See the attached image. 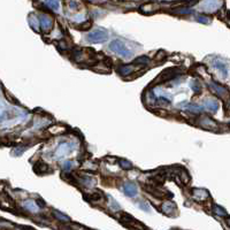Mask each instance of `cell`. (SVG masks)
<instances>
[{"label":"cell","mask_w":230,"mask_h":230,"mask_svg":"<svg viewBox=\"0 0 230 230\" xmlns=\"http://www.w3.org/2000/svg\"><path fill=\"white\" fill-rule=\"evenodd\" d=\"M109 50L112 52H114L115 54L121 55V57H123V58H128L129 55H131V52L129 51L126 47V45L119 39H114L110 41V44H109Z\"/></svg>","instance_id":"cell-1"},{"label":"cell","mask_w":230,"mask_h":230,"mask_svg":"<svg viewBox=\"0 0 230 230\" xmlns=\"http://www.w3.org/2000/svg\"><path fill=\"white\" fill-rule=\"evenodd\" d=\"M108 38V34L106 30H103V29H98V30H94L86 36V39L89 43H92V44H99V43H103V41H106Z\"/></svg>","instance_id":"cell-2"},{"label":"cell","mask_w":230,"mask_h":230,"mask_svg":"<svg viewBox=\"0 0 230 230\" xmlns=\"http://www.w3.org/2000/svg\"><path fill=\"white\" fill-rule=\"evenodd\" d=\"M179 74H182V70H181V69L176 68V67H175V68H168L161 73L159 80L156 78V80H159V82H166V80H174V78H176Z\"/></svg>","instance_id":"cell-3"},{"label":"cell","mask_w":230,"mask_h":230,"mask_svg":"<svg viewBox=\"0 0 230 230\" xmlns=\"http://www.w3.org/2000/svg\"><path fill=\"white\" fill-rule=\"evenodd\" d=\"M39 23H40V28L44 32H48L52 30L53 27V20L50 16H47L45 14L40 15L39 16Z\"/></svg>","instance_id":"cell-4"},{"label":"cell","mask_w":230,"mask_h":230,"mask_svg":"<svg viewBox=\"0 0 230 230\" xmlns=\"http://www.w3.org/2000/svg\"><path fill=\"white\" fill-rule=\"evenodd\" d=\"M199 124H200L202 128L208 129V130H216V129L218 128V123H216L214 120H212L211 117H208V116L201 117L200 121H199Z\"/></svg>","instance_id":"cell-5"},{"label":"cell","mask_w":230,"mask_h":230,"mask_svg":"<svg viewBox=\"0 0 230 230\" xmlns=\"http://www.w3.org/2000/svg\"><path fill=\"white\" fill-rule=\"evenodd\" d=\"M209 86L212 87V90L218 94V97L222 98L223 96H227V94H228V89H227L225 86L216 83V82H212V83L209 84Z\"/></svg>","instance_id":"cell-6"},{"label":"cell","mask_w":230,"mask_h":230,"mask_svg":"<svg viewBox=\"0 0 230 230\" xmlns=\"http://www.w3.org/2000/svg\"><path fill=\"white\" fill-rule=\"evenodd\" d=\"M161 211L165 213L166 215H169V216H174L172 213L177 214V209H176V207H175V205L172 202H165V204H162Z\"/></svg>","instance_id":"cell-7"},{"label":"cell","mask_w":230,"mask_h":230,"mask_svg":"<svg viewBox=\"0 0 230 230\" xmlns=\"http://www.w3.org/2000/svg\"><path fill=\"white\" fill-rule=\"evenodd\" d=\"M192 193H193L195 200L197 201H204L208 198V192L204 189H195L192 191Z\"/></svg>","instance_id":"cell-8"},{"label":"cell","mask_w":230,"mask_h":230,"mask_svg":"<svg viewBox=\"0 0 230 230\" xmlns=\"http://www.w3.org/2000/svg\"><path fill=\"white\" fill-rule=\"evenodd\" d=\"M123 191L128 197H135L137 195V186L133 183H126L123 186Z\"/></svg>","instance_id":"cell-9"},{"label":"cell","mask_w":230,"mask_h":230,"mask_svg":"<svg viewBox=\"0 0 230 230\" xmlns=\"http://www.w3.org/2000/svg\"><path fill=\"white\" fill-rule=\"evenodd\" d=\"M137 70L136 67H133L132 64H126V66H122L120 68L117 69V73L120 75H123V76H126V75H130L132 73H135Z\"/></svg>","instance_id":"cell-10"},{"label":"cell","mask_w":230,"mask_h":230,"mask_svg":"<svg viewBox=\"0 0 230 230\" xmlns=\"http://www.w3.org/2000/svg\"><path fill=\"white\" fill-rule=\"evenodd\" d=\"M69 144H66V143H63V144H61L59 147H58V150H57V152H55V155L57 156H64L66 154H68L69 152L71 151V149L69 150Z\"/></svg>","instance_id":"cell-11"},{"label":"cell","mask_w":230,"mask_h":230,"mask_svg":"<svg viewBox=\"0 0 230 230\" xmlns=\"http://www.w3.org/2000/svg\"><path fill=\"white\" fill-rule=\"evenodd\" d=\"M28 22L30 24V27L34 29V31H39V21H38V17L36 16L34 14H30L29 15Z\"/></svg>","instance_id":"cell-12"},{"label":"cell","mask_w":230,"mask_h":230,"mask_svg":"<svg viewBox=\"0 0 230 230\" xmlns=\"http://www.w3.org/2000/svg\"><path fill=\"white\" fill-rule=\"evenodd\" d=\"M181 107H184V108H188L189 110L193 112V113H200L202 110V107L199 106V105H196V104H186L185 101H183V104L179 105Z\"/></svg>","instance_id":"cell-13"},{"label":"cell","mask_w":230,"mask_h":230,"mask_svg":"<svg viewBox=\"0 0 230 230\" xmlns=\"http://www.w3.org/2000/svg\"><path fill=\"white\" fill-rule=\"evenodd\" d=\"M205 107H206L208 110H211L213 113H215L216 110L218 109V103L215 101V100H207L205 103Z\"/></svg>","instance_id":"cell-14"},{"label":"cell","mask_w":230,"mask_h":230,"mask_svg":"<svg viewBox=\"0 0 230 230\" xmlns=\"http://www.w3.org/2000/svg\"><path fill=\"white\" fill-rule=\"evenodd\" d=\"M23 206L25 207V209H27V211H29V212H31V213L37 212V207H38L32 200L24 201V202H23Z\"/></svg>","instance_id":"cell-15"},{"label":"cell","mask_w":230,"mask_h":230,"mask_svg":"<svg viewBox=\"0 0 230 230\" xmlns=\"http://www.w3.org/2000/svg\"><path fill=\"white\" fill-rule=\"evenodd\" d=\"M44 4L53 11L59 9V0H44Z\"/></svg>","instance_id":"cell-16"},{"label":"cell","mask_w":230,"mask_h":230,"mask_svg":"<svg viewBox=\"0 0 230 230\" xmlns=\"http://www.w3.org/2000/svg\"><path fill=\"white\" fill-rule=\"evenodd\" d=\"M213 64H214V68L218 69V70H220L221 73L223 71L224 75H227V66H225V64H224V63L222 62L221 60H215Z\"/></svg>","instance_id":"cell-17"},{"label":"cell","mask_w":230,"mask_h":230,"mask_svg":"<svg viewBox=\"0 0 230 230\" xmlns=\"http://www.w3.org/2000/svg\"><path fill=\"white\" fill-rule=\"evenodd\" d=\"M36 167H38V168H36L34 170H36V172H38V174H43V172H47V169H48V165H46V163L41 162V161L37 162Z\"/></svg>","instance_id":"cell-18"},{"label":"cell","mask_w":230,"mask_h":230,"mask_svg":"<svg viewBox=\"0 0 230 230\" xmlns=\"http://www.w3.org/2000/svg\"><path fill=\"white\" fill-rule=\"evenodd\" d=\"M213 212L215 213L216 215H218V216H223V218H227V216H228V213L225 212L223 208L218 206V205H214V206H213Z\"/></svg>","instance_id":"cell-19"},{"label":"cell","mask_w":230,"mask_h":230,"mask_svg":"<svg viewBox=\"0 0 230 230\" xmlns=\"http://www.w3.org/2000/svg\"><path fill=\"white\" fill-rule=\"evenodd\" d=\"M190 86H191L192 91L195 92V93H197V94H199V93L201 92V84L197 80H192L191 84H190Z\"/></svg>","instance_id":"cell-20"},{"label":"cell","mask_w":230,"mask_h":230,"mask_svg":"<svg viewBox=\"0 0 230 230\" xmlns=\"http://www.w3.org/2000/svg\"><path fill=\"white\" fill-rule=\"evenodd\" d=\"M119 165L122 169H126V170H129V169H131L132 168V163L130 161L128 160H124V159H122V160L119 161Z\"/></svg>","instance_id":"cell-21"},{"label":"cell","mask_w":230,"mask_h":230,"mask_svg":"<svg viewBox=\"0 0 230 230\" xmlns=\"http://www.w3.org/2000/svg\"><path fill=\"white\" fill-rule=\"evenodd\" d=\"M53 214H54V216L58 218V220H60V221H70V218L67 216V215H64V214H62L61 212H59V211H53Z\"/></svg>","instance_id":"cell-22"},{"label":"cell","mask_w":230,"mask_h":230,"mask_svg":"<svg viewBox=\"0 0 230 230\" xmlns=\"http://www.w3.org/2000/svg\"><path fill=\"white\" fill-rule=\"evenodd\" d=\"M175 13L178 14V15H188V14H191L192 13V9H190L188 7H181V8H176L175 9Z\"/></svg>","instance_id":"cell-23"},{"label":"cell","mask_w":230,"mask_h":230,"mask_svg":"<svg viewBox=\"0 0 230 230\" xmlns=\"http://www.w3.org/2000/svg\"><path fill=\"white\" fill-rule=\"evenodd\" d=\"M179 178H181V182H183V183H188L190 181V177H189V174L185 172L184 169H181V172H179Z\"/></svg>","instance_id":"cell-24"},{"label":"cell","mask_w":230,"mask_h":230,"mask_svg":"<svg viewBox=\"0 0 230 230\" xmlns=\"http://www.w3.org/2000/svg\"><path fill=\"white\" fill-rule=\"evenodd\" d=\"M196 20L199 23H204V24H208V23H211V21H212L211 17L205 16V15H198V16L196 17Z\"/></svg>","instance_id":"cell-25"},{"label":"cell","mask_w":230,"mask_h":230,"mask_svg":"<svg viewBox=\"0 0 230 230\" xmlns=\"http://www.w3.org/2000/svg\"><path fill=\"white\" fill-rule=\"evenodd\" d=\"M64 130H66V128H63V126H51V128L48 129V131L51 132V133H53V135H55V133H62V132H64Z\"/></svg>","instance_id":"cell-26"},{"label":"cell","mask_w":230,"mask_h":230,"mask_svg":"<svg viewBox=\"0 0 230 230\" xmlns=\"http://www.w3.org/2000/svg\"><path fill=\"white\" fill-rule=\"evenodd\" d=\"M149 62H150V59L149 57H146V55L136 58V59L133 60V63H139V64H146V63H149Z\"/></svg>","instance_id":"cell-27"},{"label":"cell","mask_w":230,"mask_h":230,"mask_svg":"<svg viewBox=\"0 0 230 230\" xmlns=\"http://www.w3.org/2000/svg\"><path fill=\"white\" fill-rule=\"evenodd\" d=\"M166 58H167V53L161 50V51L158 52V54H156V57H155V61H159V62H160V61H163Z\"/></svg>","instance_id":"cell-28"},{"label":"cell","mask_w":230,"mask_h":230,"mask_svg":"<svg viewBox=\"0 0 230 230\" xmlns=\"http://www.w3.org/2000/svg\"><path fill=\"white\" fill-rule=\"evenodd\" d=\"M138 207L140 208V209H143L145 212H150L151 211V206L149 205V202H146V201H142V202H138Z\"/></svg>","instance_id":"cell-29"},{"label":"cell","mask_w":230,"mask_h":230,"mask_svg":"<svg viewBox=\"0 0 230 230\" xmlns=\"http://www.w3.org/2000/svg\"><path fill=\"white\" fill-rule=\"evenodd\" d=\"M91 27H92L91 21H86L85 23H83V24L80 25V29H82V30H89V29H91Z\"/></svg>","instance_id":"cell-30"},{"label":"cell","mask_w":230,"mask_h":230,"mask_svg":"<svg viewBox=\"0 0 230 230\" xmlns=\"http://www.w3.org/2000/svg\"><path fill=\"white\" fill-rule=\"evenodd\" d=\"M71 166H73V162H71V161H66V162L63 163V169H66V172H68V170H70Z\"/></svg>","instance_id":"cell-31"},{"label":"cell","mask_w":230,"mask_h":230,"mask_svg":"<svg viewBox=\"0 0 230 230\" xmlns=\"http://www.w3.org/2000/svg\"><path fill=\"white\" fill-rule=\"evenodd\" d=\"M36 202H37L36 205H37L38 207H40V208H44V207H45V202H44V200H41V199H39V200H37Z\"/></svg>","instance_id":"cell-32"},{"label":"cell","mask_w":230,"mask_h":230,"mask_svg":"<svg viewBox=\"0 0 230 230\" xmlns=\"http://www.w3.org/2000/svg\"><path fill=\"white\" fill-rule=\"evenodd\" d=\"M70 7L76 9V8H77V5H76V2H74V1H70Z\"/></svg>","instance_id":"cell-33"}]
</instances>
